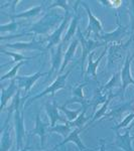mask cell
<instances>
[{
	"label": "cell",
	"instance_id": "cell-29",
	"mask_svg": "<svg viewBox=\"0 0 134 151\" xmlns=\"http://www.w3.org/2000/svg\"><path fill=\"white\" fill-rule=\"evenodd\" d=\"M73 129H74V128L71 127L69 123H66V124H60V125H55V126H53V127H50L48 131H50V133L57 132L58 134H61L63 137L67 138L68 136H69V134L73 131Z\"/></svg>",
	"mask_w": 134,
	"mask_h": 151
},
{
	"label": "cell",
	"instance_id": "cell-41",
	"mask_svg": "<svg viewBox=\"0 0 134 151\" xmlns=\"http://www.w3.org/2000/svg\"><path fill=\"white\" fill-rule=\"evenodd\" d=\"M133 45H134V33H133Z\"/></svg>",
	"mask_w": 134,
	"mask_h": 151
},
{
	"label": "cell",
	"instance_id": "cell-24",
	"mask_svg": "<svg viewBox=\"0 0 134 151\" xmlns=\"http://www.w3.org/2000/svg\"><path fill=\"white\" fill-rule=\"evenodd\" d=\"M79 42H80L79 38H75V40H73L72 42H71V45H69V47H68L67 52H65L64 60H63L62 68H61L60 72H58V74H60V75H62L63 73H64L65 68L67 67L68 64H69L71 60H73V58H74V55H75V52H76V50H77L78 45H79Z\"/></svg>",
	"mask_w": 134,
	"mask_h": 151
},
{
	"label": "cell",
	"instance_id": "cell-26",
	"mask_svg": "<svg viewBox=\"0 0 134 151\" xmlns=\"http://www.w3.org/2000/svg\"><path fill=\"white\" fill-rule=\"evenodd\" d=\"M120 81H121L120 72H117L113 76H112L111 79L109 80V81L107 82L105 85H103V86L99 87L98 89L103 94H107V93H109V92H111L112 90H113V88H115V87L118 86V85L120 84Z\"/></svg>",
	"mask_w": 134,
	"mask_h": 151
},
{
	"label": "cell",
	"instance_id": "cell-21",
	"mask_svg": "<svg viewBox=\"0 0 134 151\" xmlns=\"http://www.w3.org/2000/svg\"><path fill=\"white\" fill-rule=\"evenodd\" d=\"M88 82L85 81L81 83V84H78L75 86V88L73 89V98L68 100L67 102L65 103L66 106H69L70 104H74V103H80L81 106L83 105H86L89 104V102H87L86 98H85V95H84V87L87 86Z\"/></svg>",
	"mask_w": 134,
	"mask_h": 151
},
{
	"label": "cell",
	"instance_id": "cell-17",
	"mask_svg": "<svg viewBox=\"0 0 134 151\" xmlns=\"http://www.w3.org/2000/svg\"><path fill=\"white\" fill-rule=\"evenodd\" d=\"M107 53V45L105 47V50L101 52L100 57L97 58V60H94L93 58H94V52L90 53L89 57H88V65H87V69H86V75H85V81L88 82L90 77H92L93 79H96L97 78V68L99 67V64L100 62L102 60V58H104Z\"/></svg>",
	"mask_w": 134,
	"mask_h": 151
},
{
	"label": "cell",
	"instance_id": "cell-8",
	"mask_svg": "<svg viewBox=\"0 0 134 151\" xmlns=\"http://www.w3.org/2000/svg\"><path fill=\"white\" fill-rule=\"evenodd\" d=\"M45 42L48 43V38H43L41 40H38L36 35L32 37V40L27 42H14V43H7L2 47H6L13 50H45Z\"/></svg>",
	"mask_w": 134,
	"mask_h": 151
},
{
	"label": "cell",
	"instance_id": "cell-1",
	"mask_svg": "<svg viewBox=\"0 0 134 151\" xmlns=\"http://www.w3.org/2000/svg\"><path fill=\"white\" fill-rule=\"evenodd\" d=\"M77 65H78V62H76L74 65H71L70 69L68 70L67 72L65 73V74H63V75H60V76H58V77L57 78V79H55V81H53V84L50 85V87H48L47 89L45 90V91H43V92H41V93L37 94V95H35V96L31 97V98L29 99L28 101H26V104L24 105V108H26V107L30 106V105L32 104L33 102L35 101V100L40 99V98H41V97L45 96V95H48V94H52L53 96H55V94L57 93L58 91H60V90L65 89V88H66V81H67V79H68V77H69V75L71 74V72H72V70L75 69V67H76Z\"/></svg>",
	"mask_w": 134,
	"mask_h": 151
},
{
	"label": "cell",
	"instance_id": "cell-40",
	"mask_svg": "<svg viewBox=\"0 0 134 151\" xmlns=\"http://www.w3.org/2000/svg\"><path fill=\"white\" fill-rule=\"evenodd\" d=\"M63 151H69V149H68L67 147H65V148H64V150H63Z\"/></svg>",
	"mask_w": 134,
	"mask_h": 151
},
{
	"label": "cell",
	"instance_id": "cell-20",
	"mask_svg": "<svg viewBox=\"0 0 134 151\" xmlns=\"http://www.w3.org/2000/svg\"><path fill=\"white\" fill-rule=\"evenodd\" d=\"M83 130H84V128H74L72 132L69 134V136H68L67 138H65L60 144L55 146V148H58V147H61V146H64L66 143H68V142H73L77 145V147L81 151H89V149L85 146L83 141L81 140V138H80V133H81Z\"/></svg>",
	"mask_w": 134,
	"mask_h": 151
},
{
	"label": "cell",
	"instance_id": "cell-11",
	"mask_svg": "<svg viewBox=\"0 0 134 151\" xmlns=\"http://www.w3.org/2000/svg\"><path fill=\"white\" fill-rule=\"evenodd\" d=\"M50 124L48 122H43L40 118V114H36L35 115V128L32 130H30L28 132V136L31 137V136H35L37 135L40 139V146L41 147H45V141H47L48 138V134L50 133L48 129H50Z\"/></svg>",
	"mask_w": 134,
	"mask_h": 151
},
{
	"label": "cell",
	"instance_id": "cell-14",
	"mask_svg": "<svg viewBox=\"0 0 134 151\" xmlns=\"http://www.w3.org/2000/svg\"><path fill=\"white\" fill-rule=\"evenodd\" d=\"M10 114H8L7 120L5 121L3 128L1 130V145H0V151H9L13 144V128L9 124V118H10Z\"/></svg>",
	"mask_w": 134,
	"mask_h": 151
},
{
	"label": "cell",
	"instance_id": "cell-16",
	"mask_svg": "<svg viewBox=\"0 0 134 151\" xmlns=\"http://www.w3.org/2000/svg\"><path fill=\"white\" fill-rule=\"evenodd\" d=\"M134 140V135H130V128L126 130L124 134H120L119 132H116L115 141L114 145L117 146L118 148L122 149L123 151H134L132 142Z\"/></svg>",
	"mask_w": 134,
	"mask_h": 151
},
{
	"label": "cell",
	"instance_id": "cell-37",
	"mask_svg": "<svg viewBox=\"0 0 134 151\" xmlns=\"http://www.w3.org/2000/svg\"><path fill=\"white\" fill-rule=\"evenodd\" d=\"M130 10H129V13H130V19H131V30L132 32H134V1H130Z\"/></svg>",
	"mask_w": 134,
	"mask_h": 151
},
{
	"label": "cell",
	"instance_id": "cell-36",
	"mask_svg": "<svg viewBox=\"0 0 134 151\" xmlns=\"http://www.w3.org/2000/svg\"><path fill=\"white\" fill-rule=\"evenodd\" d=\"M102 4L104 5H108V7H113V8H117V7L121 6L123 4L122 1H101Z\"/></svg>",
	"mask_w": 134,
	"mask_h": 151
},
{
	"label": "cell",
	"instance_id": "cell-39",
	"mask_svg": "<svg viewBox=\"0 0 134 151\" xmlns=\"http://www.w3.org/2000/svg\"><path fill=\"white\" fill-rule=\"evenodd\" d=\"M28 150H29V147H28V144H27L26 145V147H24L21 150H18V151H28Z\"/></svg>",
	"mask_w": 134,
	"mask_h": 151
},
{
	"label": "cell",
	"instance_id": "cell-28",
	"mask_svg": "<svg viewBox=\"0 0 134 151\" xmlns=\"http://www.w3.org/2000/svg\"><path fill=\"white\" fill-rule=\"evenodd\" d=\"M0 52L2 53H5L7 55H10L12 57V60H11V64H18V63L20 62H26V60H31L32 58H36L37 55H35V57L30 58V57H25V55H21V53H18V52H9V50H5L4 48H1L0 50Z\"/></svg>",
	"mask_w": 134,
	"mask_h": 151
},
{
	"label": "cell",
	"instance_id": "cell-33",
	"mask_svg": "<svg viewBox=\"0 0 134 151\" xmlns=\"http://www.w3.org/2000/svg\"><path fill=\"white\" fill-rule=\"evenodd\" d=\"M24 63H25V62H20V63H18V64H16L10 70H8V73H6L5 75L2 76L1 79H0V81L2 82V81H5V80H8V79H10V80L15 79V78L17 77L16 74H17L19 68H20L22 65H24Z\"/></svg>",
	"mask_w": 134,
	"mask_h": 151
},
{
	"label": "cell",
	"instance_id": "cell-30",
	"mask_svg": "<svg viewBox=\"0 0 134 151\" xmlns=\"http://www.w3.org/2000/svg\"><path fill=\"white\" fill-rule=\"evenodd\" d=\"M58 108H60V110L66 115V118H67L68 122H73V121L76 120L78 118V116L81 114L82 109H83L81 106V108L77 109V110H69V109H68V106H66L65 104L62 105V106H60Z\"/></svg>",
	"mask_w": 134,
	"mask_h": 151
},
{
	"label": "cell",
	"instance_id": "cell-22",
	"mask_svg": "<svg viewBox=\"0 0 134 151\" xmlns=\"http://www.w3.org/2000/svg\"><path fill=\"white\" fill-rule=\"evenodd\" d=\"M78 4H80V1H77L76 3H75V14L73 15V17H72V20H71V23H70L69 28H68V30H67V33H66L65 37L63 38L62 43L64 45V47L66 45H68V42L72 40L73 36L75 35V33L78 31V28H79L78 26H79L80 15H79V13H78V11H77Z\"/></svg>",
	"mask_w": 134,
	"mask_h": 151
},
{
	"label": "cell",
	"instance_id": "cell-23",
	"mask_svg": "<svg viewBox=\"0 0 134 151\" xmlns=\"http://www.w3.org/2000/svg\"><path fill=\"white\" fill-rule=\"evenodd\" d=\"M43 5H37L28 9V10L20 12L18 14H8V17H10L12 20H15V19H30L40 15V12L43 11Z\"/></svg>",
	"mask_w": 134,
	"mask_h": 151
},
{
	"label": "cell",
	"instance_id": "cell-31",
	"mask_svg": "<svg viewBox=\"0 0 134 151\" xmlns=\"http://www.w3.org/2000/svg\"><path fill=\"white\" fill-rule=\"evenodd\" d=\"M108 98V95L107 94H103L99 89H97L95 91V94L93 96V99L91 100V103H89V105H92L94 107V110L96 109V107L98 105L102 104V103H105V101Z\"/></svg>",
	"mask_w": 134,
	"mask_h": 151
},
{
	"label": "cell",
	"instance_id": "cell-19",
	"mask_svg": "<svg viewBox=\"0 0 134 151\" xmlns=\"http://www.w3.org/2000/svg\"><path fill=\"white\" fill-rule=\"evenodd\" d=\"M133 102L130 101L128 103H124L122 104L121 106H118V107H115L114 109L107 113L105 116L103 117L102 120H114V121H118L120 120V118H122V116L124 115V113H126L127 111L129 110H132L134 112V106H133Z\"/></svg>",
	"mask_w": 134,
	"mask_h": 151
},
{
	"label": "cell",
	"instance_id": "cell-13",
	"mask_svg": "<svg viewBox=\"0 0 134 151\" xmlns=\"http://www.w3.org/2000/svg\"><path fill=\"white\" fill-rule=\"evenodd\" d=\"M63 47H64V45L60 43L58 47H53L50 50V53H52L50 55V57H52V67H50V70L48 72L47 80H50V77L57 70L60 72L61 68H62L63 60H64V58H63Z\"/></svg>",
	"mask_w": 134,
	"mask_h": 151
},
{
	"label": "cell",
	"instance_id": "cell-9",
	"mask_svg": "<svg viewBox=\"0 0 134 151\" xmlns=\"http://www.w3.org/2000/svg\"><path fill=\"white\" fill-rule=\"evenodd\" d=\"M70 20H72V17H71L70 12H68V13H66L64 19H63V21L61 22V24L57 27V29L53 31L52 35H48V43L45 45V50H52V48L55 47V45L58 47L60 43H62V41H63L62 35L66 29V27L68 26V23L70 22Z\"/></svg>",
	"mask_w": 134,
	"mask_h": 151
},
{
	"label": "cell",
	"instance_id": "cell-32",
	"mask_svg": "<svg viewBox=\"0 0 134 151\" xmlns=\"http://www.w3.org/2000/svg\"><path fill=\"white\" fill-rule=\"evenodd\" d=\"M134 120V112H131V113L127 114L124 118L122 119V121H120L118 124H116L114 127H112V130L115 131V132H118L120 129L126 128L127 126L130 124L132 121Z\"/></svg>",
	"mask_w": 134,
	"mask_h": 151
},
{
	"label": "cell",
	"instance_id": "cell-38",
	"mask_svg": "<svg viewBox=\"0 0 134 151\" xmlns=\"http://www.w3.org/2000/svg\"><path fill=\"white\" fill-rule=\"evenodd\" d=\"M100 141H101V146H100V149H99V151H106V149H105V144H104V140L103 139H100ZM89 151H91V150H89Z\"/></svg>",
	"mask_w": 134,
	"mask_h": 151
},
{
	"label": "cell",
	"instance_id": "cell-35",
	"mask_svg": "<svg viewBox=\"0 0 134 151\" xmlns=\"http://www.w3.org/2000/svg\"><path fill=\"white\" fill-rule=\"evenodd\" d=\"M19 23L16 22L15 20H12L10 23L7 24H1V32H14V31H17V27H18Z\"/></svg>",
	"mask_w": 134,
	"mask_h": 151
},
{
	"label": "cell",
	"instance_id": "cell-25",
	"mask_svg": "<svg viewBox=\"0 0 134 151\" xmlns=\"http://www.w3.org/2000/svg\"><path fill=\"white\" fill-rule=\"evenodd\" d=\"M117 96H118V94H113V93H112V91L109 92V93H108V98H107V100L105 101V103H103L101 108L98 109V110L95 112L93 118H92V120L90 121L88 125L92 124L93 122H95V121L98 120V119H100V118H103V117L107 114V111H108V106H109V104H110L111 100L113 98H115V97H117Z\"/></svg>",
	"mask_w": 134,
	"mask_h": 151
},
{
	"label": "cell",
	"instance_id": "cell-15",
	"mask_svg": "<svg viewBox=\"0 0 134 151\" xmlns=\"http://www.w3.org/2000/svg\"><path fill=\"white\" fill-rule=\"evenodd\" d=\"M60 108H58L57 101L53 100V102H47L45 103V112L48 119L50 120V127H53L57 124V121H61L63 124L69 123L67 119L60 115Z\"/></svg>",
	"mask_w": 134,
	"mask_h": 151
},
{
	"label": "cell",
	"instance_id": "cell-3",
	"mask_svg": "<svg viewBox=\"0 0 134 151\" xmlns=\"http://www.w3.org/2000/svg\"><path fill=\"white\" fill-rule=\"evenodd\" d=\"M115 17H116V22H117V28L114 29L111 32H102L99 35V38L101 40H103V42H105L106 45H110V43H122L123 38L126 35H132L131 32L128 30V26H124L121 24L120 20H119V14L115 12Z\"/></svg>",
	"mask_w": 134,
	"mask_h": 151
},
{
	"label": "cell",
	"instance_id": "cell-6",
	"mask_svg": "<svg viewBox=\"0 0 134 151\" xmlns=\"http://www.w3.org/2000/svg\"><path fill=\"white\" fill-rule=\"evenodd\" d=\"M80 4L83 5V7L85 8L87 14H88V19H89V22H88V26L86 28V31L85 33H83L84 36L86 38H90L92 33H94L96 36H98L103 32V25H102V22L100 21L99 18H97L96 16L94 15V13L92 12L91 8L89 7V5L84 1H80Z\"/></svg>",
	"mask_w": 134,
	"mask_h": 151
},
{
	"label": "cell",
	"instance_id": "cell-27",
	"mask_svg": "<svg viewBox=\"0 0 134 151\" xmlns=\"http://www.w3.org/2000/svg\"><path fill=\"white\" fill-rule=\"evenodd\" d=\"M89 106H90L89 104L83 105V106H82V108H83L82 112H81V114L78 116V118L75 121H73V122H69L71 127H74V128H84L85 124H86V122L88 121V119H89L88 117H86V111H87V108Z\"/></svg>",
	"mask_w": 134,
	"mask_h": 151
},
{
	"label": "cell",
	"instance_id": "cell-12",
	"mask_svg": "<svg viewBox=\"0 0 134 151\" xmlns=\"http://www.w3.org/2000/svg\"><path fill=\"white\" fill-rule=\"evenodd\" d=\"M48 73H41V72H36L35 74L30 75V76H17L15 78L16 82H17L19 90L22 89L24 94H26L29 92V90L32 88L33 85L37 82L38 79L43 78V76H48Z\"/></svg>",
	"mask_w": 134,
	"mask_h": 151
},
{
	"label": "cell",
	"instance_id": "cell-7",
	"mask_svg": "<svg viewBox=\"0 0 134 151\" xmlns=\"http://www.w3.org/2000/svg\"><path fill=\"white\" fill-rule=\"evenodd\" d=\"M24 106L18 108L14 112V131H15L16 138V149L21 150L23 146V141L25 138V128H24Z\"/></svg>",
	"mask_w": 134,
	"mask_h": 151
},
{
	"label": "cell",
	"instance_id": "cell-10",
	"mask_svg": "<svg viewBox=\"0 0 134 151\" xmlns=\"http://www.w3.org/2000/svg\"><path fill=\"white\" fill-rule=\"evenodd\" d=\"M134 58V55H127L125 58V62H124L122 70H120L121 75V83H122V86H121V95L125 94L126 89L130 85H134V79L131 75V63H132Z\"/></svg>",
	"mask_w": 134,
	"mask_h": 151
},
{
	"label": "cell",
	"instance_id": "cell-18",
	"mask_svg": "<svg viewBox=\"0 0 134 151\" xmlns=\"http://www.w3.org/2000/svg\"><path fill=\"white\" fill-rule=\"evenodd\" d=\"M18 90H19V88H18L17 82H16L15 79L11 80L10 84H9L7 89L1 87V107H0V111L4 110L7 103H8L11 99H13V97L16 95Z\"/></svg>",
	"mask_w": 134,
	"mask_h": 151
},
{
	"label": "cell",
	"instance_id": "cell-42",
	"mask_svg": "<svg viewBox=\"0 0 134 151\" xmlns=\"http://www.w3.org/2000/svg\"><path fill=\"white\" fill-rule=\"evenodd\" d=\"M131 127H134V125H132V126H131Z\"/></svg>",
	"mask_w": 134,
	"mask_h": 151
},
{
	"label": "cell",
	"instance_id": "cell-2",
	"mask_svg": "<svg viewBox=\"0 0 134 151\" xmlns=\"http://www.w3.org/2000/svg\"><path fill=\"white\" fill-rule=\"evenodd\" d=\"M63 17L61 15H45L43 16V18H40L38 21H36L35 23L32 24L30 28L27 30L28 33H35V35H45V33H48L50 31L55 29V25H58V23L60 22V20Z\"/></svg>",
	"mask_w": 134,
	"mask_h": 151
},
{
	"label": "cell",
	"instance_id": "cell-4",
	"mask_svg": "<svg viewBox=\"0 0 134 151\" xmlns=\"http://www.w3.org/2000/svg\"><path fill=\"white\" fill-rule=\"evenodd\" d=\"M78 38L80 40L81 42V47H82V58H81V76L84 77V64L86 62V58L89 57L90 53L94 52V50L97 47H102V45H107L105 42L103 41H97L92 38H86L81 32V29L78 28Z\"/></svg>",
	"mask_w": 134,
	"mask_h": 151
},
{
	"label": "cell",
	"instance_id": "cell-34",
	"mask_svg": "<svg viewBox=\"0 0 134 151\" xmlns=\"http://www.w3.org/2000/svg\"><path fill=\"white\" fill-rule=\"evenodd\" d=\"M70 1H67V0H58V1H53L50 3V5L48 7V9L55 8V7H61L66 11V13L70 12V5H69Z\"/></svg>",
	"mask_w": 134,
	"mask_h": 151
},
{
	"label": "cell",
	"instance_id": "cell-5",
	"mask_svg": "<svg viewBox=\"0 0 134 151\" xmlns=\"http://www.w3.org/2000/svg\"><path fill=\"white\" fill-rule=\"evenodd\" d=\"M131 42H133V33L130 36L129 40L124 43H110V45H107L109 69L111 68V65H113L114 64H118V62H120L122 60L127 48L130 47Z\"/></svg>",
	"mask_w": 134,
	"mask_h": 151
}]
</instances>
